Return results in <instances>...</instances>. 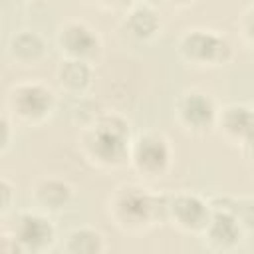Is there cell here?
Wrapping results in <instances>:
<instances>
[{
    "label": "cell",
    "instance_id": "6da1fadb",
    "mask_svg": "<svg viewBox=\"0 0 254 254\" xmlns=\"http://www.w3.org/2000/svg\"><path fill=\"white\" fill-rule=\"evenodd\" d=\"M165 200L167 194L151 192L139 185H121L109 194L107 214L125 232H145L165 222Z\"/></svg>",
    "mask_w": 254,
    "mask_h": 254
},
{
    "label": "cell",
    "instance_id": "7a4b0ae2",
    "mask_svg": "<svg viewBox=\"0 0 254 254\" xmlns=\"http://www.w3.org/2000/svg\"><path fill=\"white\" fill-rule=\"evenodd\" d=\"M129 123L117 113H99V117L83 131V155L95 167L117 169L129 161L131 151Z\"/></svg>",
    "mask_w": 254,
    "mask_h": 254
},
{
    "label": "cell",
    "instance_id": "3957f363",
    "mask_svg": "<svg viewBox=\"0 0 254 254\" xmlns=\"http://www.w3.org/2000/svg\"><path fill=\"white\" fill-rule=\"evenodd\" d=\"M54 242L56 228L42 212H20L10 232L2 234V250L10 254H40L50 250Z\"/></svg>",
    "mask_w": 254,
    "mask_h": 254
},
{
    "label": "cell",
    "instance_id": "277c9868",
    "mask_svg": "<svg viewBox=\"0 0 254 254\" xmlns=\"http://www.w3.org/2000/svg\"><path fill=\"white\" fill-rule=\"evenodd\" d=\"M179 56L196 67L224 65L232 56L230 42L214 30H187L179 40Z\"/></svg>",
    "mask_w": 254,
    "mask_h": 254
},
{
    "label": "cell",
    "instance_id": "5b68a950",
    "mask_svg": "<svg viewBox=\"0 0 254 254\" xmlns=\"http://www.w3.org/2000/svg\"><path fill=\"white\" fill-rule=\"evenodd\" d=\"M6 103H8V111L14 115L16 121L38 125L52 115L56 107V97L48 85L26 81L14 85L8 91Z\"/></svg>",
    "mask_w": 254,
    "mask_h": 254
},
{
    "label": "cell",
    "instance_id": "8992f818",
    "mask_svg": "<svg viewBox=\"0 0 254 254\" xmlns=\"http://www.w3.org/2000/svg\"><path fill=\"white\" fill-rule=\"evenodd\" d=\"M212 214L208 200L194 192L167 194L165 200V222L185 234H202Z\"/></svg>",
    "mask_w": 254,
    "mask_h": 254
},
{
    "label": "cell",
    "instance_id": "52a82bcc",
    "mask_svg": "<svg viewBox=\"0 0 254 254\" xmlns=\"http://www.w3.org/2000/svg\"><path fill=\"white\" fill-rule=\"evenodd\" d=\"M210 206H212V214H210V220L204 228V232L200 234L204 244L210 248V250H216V252H228V250H234L242 236H244V226L240 224V220L236 218V214L232 212L230 208V198H214L210 200Z\"/></svg>",
    "mask_w": 254,
    "mask_h": 254
},
{
    "label": "cell",
    "instance_id": "ba28073f",
    "mask_svg": "<svg viewBox=\"0 0 254 254\" xmlns=\"http://www.w3.org/2000/svg\"><path fill=\"white\" fill-rule=\"evenodd\" d=\"M171 145L159 133H143L131 143L129 163L131 167L149 179L163 177L171 165Z\"/></svg>",
    "mask_w": 254,
    "mask_h": 254
},
{
    "label": "cell",
    "instance_id": "9c48e42d",
    "mask_svg": "<svg viewBox=\"0 0 254 254\" xmlns=\"http://www.w3.org/2000/svg\"><path fill=\"white\" fill-rule=\"evenodd\" d=\"M175 115L179 125L187 131V133H206L212 127H216V119H218V109L214 105V101L202 93V91H185L177 105H175Z\"/></svg>",
    "mask_w": 254,
    "mask_h": 254
},
{
    "label": "cell",
    "instance_id": "30bf717a",
    "mask_svg": "<svg viewBox=\"0 0 254 254\" xmlns=\"http://www.w3.org/2000/svg\"><path fill=\"white\" fill-rule=\"evenodd\" d=\"M56 42H58L60 54L65 60H81L91 64V60L97 58L101 50L99 36L87 24L75 22V20L60 26Z\"/></svg>",
    "mask_w": 254,
    "mask_h": 254
},
{
    "label": "cell",
    "instance_id": "8fae6325",
    "mask_svg": "<svg viewBox=\"0 0 254 254\" xmlns=\"http://www.w3.org/2000/svg\"><path fill=\"white\" fill-rule=\"evenodd\" d=\"M216 127L220 129V133L224 135L226 141H230L234 145H242V141L254 127V111L250 107L238 105V103L226 105L224 109L218 111Z\"/></svg>",
    "mask_w": 254,
    "mask_h": 254
},
{
    "label": "cell",
    "instance_id": "7c38bea8",
    "mask_svg": "<svg viewBox=\"0 0 254 254\" xmlns=\"http://www.w3.org/2000/svg\"><path fill=\"white\" fill-rule=\"evenodd\" d=\"M34 200L36 204L46 210V212H58L62 208H65L73 196V190L71 187L62 181V179H54V177H46V179H40L36 185H34Z\"/></svg>",
    "mask_w": 254,
    "mask_h": 254
},
{
    "label": "cell",
    "instance_id": "4fadbf2b",
    "mask_svg": "<svg viewBox=\"0 0 254 254\" xmlns=\"http://www.w3.org/2000/svg\"><path fill=\"white\" fill-rule=\"evenodd\" d=\"M58 81L64 91L71 95H83L93 83V69L89 62L81 60H64L58 69Z\"/></svg>",
    "mask_w": 254,
    "mask_h": 254
},
{
    "label": "cell",
    "instance_id": "5bb4252c",
    "mask_svg": "<svg viewBox=\"0 0 254 254\" xmlns=\"http://www.w3.org/2000/svg\"><path fill=\"white\" fill-rule=\"evenodd\" d=\"M48 52L46 40L34 32V30H22L18 32L10 42V54L18 64L24 65H36L44 60Z\"/></svg>",
    "mask_w": 254,
    "mask_h": 254
},
{
    "label": "cell",
    "instance_id": "9a60e30c",
    "mask_svg": "<svg viewBox=\"0 0 254 254\" xmlns=\"http://www.w3.org/2000/svg\"><path fill=\"white\" fill-rule=\"evenodd\" d=\"M125 28L133 38L141 42H149L161 32V20L151 4L133 6L125 18Z\"/></svg>",
    "mask_w": 254,
    "mask_h": 254
},
{
    "label": "cell",
    "instance_id": "2e32d148",
    "mask_svg": "<svg viewBox=\"0 0 254 254\" xmlns=\"http://www.w3.org/2000/svg\"><path fill=\"white\" fill-rule=\"evenodd\" d=\"M64 248L69 254H101L105 252V236L97 228L79 226L67 234Z\"/></svg>",
    "mask_w": 254,
    "mask_h": 254
},
{
    "label": "cell",
    "instance_id": "e0dca14e",
    "mask_svg": "<svg viewBox=\"0 0 254 254\" xmlns=\"http://www.w3.org/2000/svg\"><path fill=\"white\" fill-rule=\"evenodd\" d=\"M230 208L246 232L254 230V198H230Z\"/></svg>",
    "mask_w": 254,
    "mask_h": 254
},
{
    "label": "cell",
    "instance_id": "ac0fdd59",
    "mask_svg": "<svg viewBox=\"0 0 254 254\" xmlns=\"http://www.w3.org/2000/svg\"><path fill=\"white\" fill-rule=\"evenodd\" d=\"M238 28H240L242 38H244L250 46H254V6H250L248 10H244V14L240 16Z\"/></svg>",
    "mask_w": 254,
    "mask_h": 254
},
{
    "label": "cell",
    "instance_id": "d6986e66",
    "mask_svg": "<svg viewBox=\"0 0 254 254\" xmlns=\"http://www.w3.org/2000/svg\"><path fill=\"white\" fill-rule=\"evenodd\" d=\"M93 2H97L107 10H123V8H131L135 0H93Z\"/></svg>",
    "mask_w": 254,
    "mask_h": 254
},
{
    "label": "cell",
    "instance_id": "ffe728a7",
    "mask_svg": "<svg viewBox=\"0 0 254 254\" xmlns=\"http://www.w3.org/2000/svg\"><path fill=\"white\" fill-rule=\"evenodd\" d=\"M242 149H244V153L254 161V127L250 129V133L246 135V139L242 141V145H240Z\"/></svg>",
    "mask_w": 254,
    "mask_h": 254
},
{
    "label": "cell",
    "instance_id": "44dd1931",
    "mask_svg": "<svg viewBox=\"0 0 254 254\" xmlns=\"http://www.w3.org/2000/svg\"><path fill=\"white\" fill-rule=\"evenodd\" d=\"M192 0H149L151 6H175V8H181V6H189Z\"/></svg>",
    "mask_w": 254,
    "mask_h": 254
},
{
    "label": "cell",
    "instance_id": "7402d4cb",
    "mask_svg": "<svg viewBox=\"0 0 254 254\" xmlns=\"http://www.w3.org/2000/svg\"><path fill=\"white\" fill-rule=\"evenodd\" d=\"M2 196H4V200H2V212L6 214V210L10 208V185H8L6 179L2 181Z\"/></svg>",
    "mask_w": 254,
    "mask_h": 254
},
{
    "label": "cell",
    "instance_id": "603a6c76",
    "mask_svg": "<svg viewBox=\"0 0 254 254\" xmlns=\"http://www.w3.org/2000/svg\"><path fill=\"white\" fill-rule=\"evenodd\" d=\"M2 127H4V139H2V149H6L10 145V123H8V115L2 117Z\"/></svg>",
    "mask_w": 254,
    "mask_h": 254
},
{
    "label": "cell",
    "instance_id": "cb8c5ba5",
    "mask_svg": "<svg viewBox=\"0 0 254 254\" xmlns=\"http://www.w3.org/2000/svg\"><path fill=\"white\" fill-rule=\"evenodd\" d=\"M14 2H22V0H14Z\"/></svg>",
    "mask_w": 254,
    "mask_h": 254
}]
</instances>
